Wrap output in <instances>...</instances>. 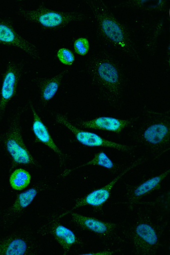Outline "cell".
Returning <instances> with one entry per match:
<instances>
[{
	"label": "cell",
	"instance_id": "cell-15",
	"mask_svg": "<svg viewBox=\"0 0 170 255\" xmlns=\"http://www.w3.org/2000/svg\"><path fill=\"white\" fill-rule=\"evenodd\" d=\"M130 123L129 121L124 119L102 117L80 122V125L86 128L107 131L119 134L129 126Z\"/></svg>",
	"mask_w": 170,
	"mask_h": 255
},
{
	"label": "cell",
	"instance_id": "cell-1",
	"mask_svg": "<svg viewBox=\"0 0 170 255\" xmlns=\"http://www.w3.org/2000/svg\"><path fill=\"white\" fill-rule=\"evenodd\" d=\"M24 109L18 107L8 115L0 130V145L11 160L12 168L23 165L38 168L39 163L32 155L23 138Z\"/></svg>",
	"mask_w": 170,
	"mask_h": 255
},
{
	"label": "cell",
	"instance_id": "cell-5",
	"mask_svg": "<svg viewBox=\"0 0 170 255\" xmlns=\"http://www.w3.org/2000/svg\"><path fill=\"white\" fill-rule=\"evenodd\" d=\"M0 46L17 49L31 59L37 56L36 45L31 39L20 34L13 20L1 11Z\"/></svg>",
	"mask_w": 170,
	"mask_h": 255
},
{
	"label": "cell",
	"instance_id": "cell-3",
	"mask_svg": "<svg viewBox=\"0 0 170 255\" xmlns=\"http://www.w3.org/2000/svg\"><path fill=\"white\" fill-rule=\"evenodd\" d=\"M15 10L16 14L24 21L44 28L59 27L77 19L76 16L73 14L52 10L44 5H39L32 9L18 5Z\"/></svg>",
	"mask_w": 170,
	"mask_h": 255
},
{
	"label": "cell",
	"instance_id": "cell-23",
	"mask_svg": "<svg viewBox=\"0 0 170 255\" xmlns=\"http://www.w3.org/2000/svg\"><path fill=\"white\" fill-rule=\"evenodd\" d=\"M115 253L113 252V251L111 250H106L104 251V252H98V253H86V254H82L81 255H113Z\"/></svg>",
	"mask_w": 170,
	"mask_h": 255
},
{
	"label": "cell",
	"instance_id": "cell-19",
	"mask_svg": "<svg viewBox=\"0 0 170 255\" xmlns=\"http://www.w3.org/2000/svg\"><path fill=\"white\" fill-rule=\"evenodd\" d=\"M31 175L22 168H16L11 174L9 182L10 187L15 191H22L30 185Z\"/></svg>",
	"mask_w": 170,
	"mask_h": 255
},
{
	"label": "cell",
	"instance_id": "cell-18",
	"mask_svg": "<svg viewBox=\"0 0 170 255\" xmlns=\"http://www.w3.org/2000/svg\"><path fill=\"white\" fill-rule=\"evenodd\" d=\"M103 31L107 37L122 47L126 46L125 36L122 28L115 20L110 17L103 18L102 20Z\"/></svg>",
	"mask_w": 170,
	"mask_h": 255
},
{
	"label": "cell",
	"instance_id": "cell-20",
	"mask_svg": "<svg viewBox=\"0 0 170 255\" xmlns=\"http://www.w3.org/2000/svg\"><path fill=\"white\" fill-rule=\"evenodd\" d=\"M88 166H99L106 168V169L113 170L116 169L115 164L113 162L106 153L103 151H99L95 154L94 157L89 161L83 163L74 170Z\"/></svg>",
	"mask_w": 170,
	"mask_h": 255
},
{
	"label": "cell",
	"instance_id": "cell-12",
	"mask_svg": "<svg viewBox=\"0 0 170 255\" xmlns=\"http://www.w3.org/2000/svg\"><path fill=\"white\" fill-rule=\"evenodd\" d=\"M62 218L61 214L53 217L49 223L48 231L63 250L64 254L67 255L73 247L80 244L81 240L71 230L61 224L60 220Z\"/></svg>",
	"mask_w": 170,
	"mask_h": 255
},
{
	"label": "cell",
	"instance_id": "cell-9",
	"mask_svg": "<svg viewBox=\"0 0 170 255\" xmlns=\"http://www.w3.org/2000/svg\"><path fill=\"white\" fill-rule=\"evenodd\" d=\"M94 75L98 84L110 98L119 95L121 79L118 69L109 62H100L95 67Z\"/></svg>",
	"mask_w": 170,
	"mask_h": 255
},
{
	"label": "cell",
	"instance_id": "cell-8",
	"mask_svg": "<svg viewBox=\"0 0 170 255\" xmlns=\"http://www.w3.org/2000/svg\"><path fill=\"white\" fill-rule=\"evenodd\" d=\"M143 160V158L136 160V161L130 164L125 169L120 172L111 182L105 185V186L91 192L89 194L77 200L73 205V209L76 210L85 206H90L98 209L102 208L103 205L109 199L112 190H113L116 184L131 170L134 169L140 165Z\"/></svg>",
	"mask_w": 170,
	"mask_h": 255
},
{
	"label": "cell",
	"instance_id": "cell-7",
	"mask_svg": "<svg viewBox=\"0 0 170 255\" xmlns=\"http://www.w3.org/2000/svg\"><path fill=\"white\" fill-rule=\"evenodd\" d=\"M27 105L32 118V130L35 143L42 144L50 149L59 159L61 165L65 167L67 163V155L58 146L53 139L47 126L44 125L36 110L31 97L27 98Z\"/></svg>",
	"mask_w": 170,
	"mask_h": 255
},
{
	"label": "cell",
	"instance_id": "cell-11",
	"mask_svg": "<svg viewBox=\"0 0 170 255\" xmlns=\"http://www.w3.org/2000/svg\"><path fill=\"white\" fill-rule=\"evenodd\" d=\"M62 217L69 216L74 224L82 229L89 230L104 238L113 235L117 229V224L103 221L95 218L80 215L74 211H68L61 214Z\"/></svg>",
	"mask_w": 170,
	"mask_h": 255
},
{
	"label": "cell",
	"instance_id": "cell-22",
	"mask_svg": "<svg viewBox=\"0 0 170 255\" xmlns=\"http://www.w3.org/2000/svg\"><path fill=\"white\" fill-rule=\"evenodd\" d=\"M74 51L78 55H85L89 51V43L88 39L80 38L75 41L74 44Z\"/></svg>",
	"mask_w": 170,
	"mask_h": 255
},
{
	"label": "cell",
	"instance_id": "cell-21",
	"mask_svg": "<svg viewBox=\"0 0 170 255\" xmlns=\"http://www.w3.org/2000/svg\"><path fill=\"white\" fill-rule=\"evenodd\" d=\"M56 55L60 62L66 65H72L75 60L73 53L67 48L59 49L57 52Z\"/></svg>",
	"mask_w": 170,
	"mask_h": 255
},
{
	"label": "cell",
	"instance_id": "cell-14",
	"mask_svg": "<svg viewBox=\"0 0 170 255\" xmlns=\"http://www.w3.org/2000/svg\"><path fill=\"white\" fill-rule=\"evenodd\" d=\"M64 73L37 81L35 94L40 105L45 106L55 97L64 79Z\"/></svg>",
	"mask_w": 170,
	"mask_h": 255
},
{
	"label": "cell",
	"instance_id": "cell-6",
	"mask_svg": "<svg viewBox=\"0 0 170 255\" xmlns=\"http://www.w3.org/2000/svg\"><path fill=\"white\" fill-rule=\"evenodd\" d=\"M54 120L71 131L76 140L82 145L87 147L109 148L123 153H131L134 150L131 146L126 144L111 141L101 137L96 133L79 128L63 115H56L54 117Z\"/></svg>",
	"mask_w": 170,
	"mask_h": 255
},
{
	"label": "cell",
	"instance_id": "cell-10",
	"mask_svg": "<svg viewBox=\"0 0 170 255\" xmlns=\"http://www.w3.org/2000/svg\"><path fill=\"white\" fill-rule=\"evenodd\" d=\"M159 242L156 230L151 225L141 223L135 228L132 235V244L136 254L148 255L154 253Z\"/></svg>",
	"mask_w": 170,
	"mask_h": 255
},
{
	"label": "cell",
	"instance_id": "cell-16",
	"mask_svg": "<svg viewBox=\"0 0 170 255\" xmlns=\"http://www.w3.org/2000/svg\"><path fill=\"white\" fill-rule=\"evenodd\" d=\"M38 187H32L19 193L9 209V216H16L30 206L39 192Z\"/></svg>",
	"mask_w": 170,
	"mask_h": 255
},
{
	"label": "cell",
	"instance_id": "cell-17",
	"mask_svg": "<svg viewBox=\"0 0 170 255\" xmlns=\"http://www.w3.org/2000/svg\"><path fill=\"white\" fill-rule=\"evenodd\" d=\"M25 241L18 237H10L0 241V255H23L27 253Z\"/></svg>",
	"mask_w": 170,
	"mask_h": 255
},
{
	"label": "cell",
	"instance_id": "cell-2",
	"mask_svg": "<svg viewBox=\"0 0 170 255\" xmlns=\"http://www.w3.org/2000/svg\"><path fill=\"white\" fill-rule=\"evenodd\" d=\"M26 72V65L22 61L12 59L7 61L0 89V122L5 119L9 106L17 97Z\"/></svg>",
	"mask_w": 170,
	"mask_h": 255
},
{
	"label": "cell",
	"instance_id": "cell-13",
	"mask_svg": "<svg viewBox=\"0 0 170 255\" xmlns=\"http://www.w3.org/2000/svg\"><path fill=\"white\" fill-rule=\"evenodd\" d=\"M170 172V169L168 168L160 175L152 177L133 189L128 196L127 200L128 209L132 211L145 196L159 190L163 186L164 181L169 175Z\"/></svg>",
	"mask_w": 170,
	"mask_h": 255
},
{
	"label": "cell",
	"instance_id": "cell-4",
	"mask_svg": "<svg viewBox=\"0 0 170 255\" xmlns=\"http://www.w3.org/2000/svg\"><path fill=\"white\" fill-rule=\"evenodd\" d=\"M145 150L159 157L170 149V127L168 120L162 119L149 124L138 137Z\"/></svg>",
	"mask_w": 170,
	"mask_h": 255
}]
</instances>
